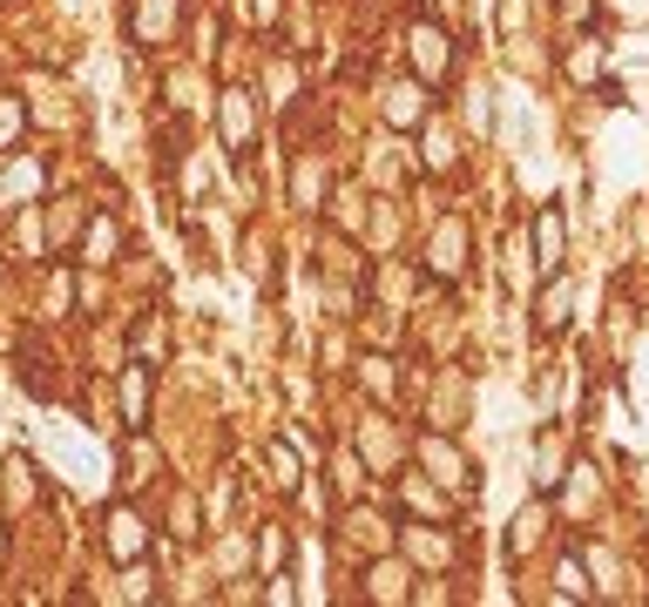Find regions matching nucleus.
I'll return each instance as SVG.
<instances>
[{
    "label": "nucleus",
    "instance_id": "1",
    "mask_svg": "<svg viewBox=\"0 0 649 607\" xmlns=\"http://www.w3.org/2000/svg\"><path fill=\"white\" fill-rule=\"evenodd\" d=\"M413 74L420 81H447V68H453V41H447V28H433V21H413Z\"/></svg>",
    "mask_w": 649,
    "mask_h": 607
},
{
    "label": "nucleus",
    "instance_id": "2",
    "mask_svg": "<svg viewBox=\"0 0 649 607\" xmlns=\"http://www.w3.org/2000/svg\"><path fill=\"white\" fill-rule=\"evenodd\" d=\"M427 271H433L440 284L467 271V223H460V216H447V223L433 230V243H427Z\"/></svg>",
    "mask_w": 649,
    "mask_h": 607
},
{
    "label": "nucleus",
    "instance_id": "3",
    "mask_svg": "<svg viewBox=\"0 0 649 607\" xmlns=\"http://www.w3.org/2000/svg\"><path fill=\"white\" fill-rule=\"evenodd\" d=\"M102 540H109V560H142V547H149V534H142V513L136 506H109V519H102Z\"/></svg>",
    "mask_w": 649,
    "mask_h": 607
},
{
    "label": "nucleus",
    "instance_id": "4",
    "mask_svg": "<svg viewBox=\"0 0 649 607\" xmlns=\"http://www.w3.org/2000/svg\"><path fill=\"white\" fill-rule=\"evenodd\" d=\"M420 459H427V473H433L440 486H453V493H467V486H473V466L460 459V446H453V439H433V432H427V439H420Z\"/></svg>",
    "mask_w": 649,
    "mask_h": 607
},
{
    "label": "nucleus",
    "instance_id": "5",
    "mask_svg": "<svg viewBox=\"0 0 649 607\" xmlns=\"http://www.w3.org/2000/svg\"><path fill=\"white\" fill-rule=\"evenodd\" d=\"M386 122L392 129H420L427 122V81H399V89H386Z\"/></svg>",
    "mask_w": 649,
    "mask_h": 607
},
{
    "label": "nucleus",
    "instance_id": "6",
    "mask_svg": "<svg viewBox=\"0 0 649 607\" xmlns=\"http://www.w3.org/2000/svg\"><path fill=\"white\" fill-rule=\"evenodd\" d=\"M399 540H406V554H413L420 567H447V560H453V540H447V534H433V527H406Z\"/></svg>",
    "mask_w": 649,
    "mask_h": 607
},
{
    "label": "nucleus",
    "instance_id": "7",
    "mask_svg": "<svg viewBox=\"0 0 649 607\" xmlns=\"http://www.w3.org/2000/svg\"><path fill=\"white\" fill-rule=\"evenodd\" d=\"M535 264H541V277L561 271V216H555V210L535 216Z\"/></svg>",
    "mask_w": 649,
    "mask_h": 607
},
{
    "label": "nucleus",
    "instance_id": "8",
    "mask_svg": "<svg viewBox=\"0 0 649 607\" xmlns=\"http://www.w3.org/2000/svg\"><path fill=\"white\" fill-rule=\"evenodd\" d=\"M535 324H541L548 337H555V331L568 324V277H561V271H548V297H541V311H535Z\"/></svg>",
    "mask_w": 649,
    "mask_h": 607
},
{
    "label": "nucleus",
    "instance_id": "9",
    "mask_svg": "<svg viewBox=\"0 0 649 607\" xmlns=\"http://www.w3.org/2000/svg\"><path fill=\"white\" fill-rule=\"evenodd\" d=\"M541 534H548V506H521V513H515V534H508V554L521 560Z\"/></svg>",
    "mask_w": 649,
    "mask_h": 607
},
{
    "label": "nucleus",
    "instance_id": "10",
    "mask_svg": "<svg viewBox=\"0 0 649 607\" xmlns=\"http://www.w3.org/2000/svg\"><path fill=\"white\" fill-rule=\"evenodd\" d=\"M170 21H177L170 0H142V14H136V41H142V48H156L162 34H170Z\"/></svg>",
    "mask_w": 649,
    "mask_h": 607
},
{
    "label": "nucleus",
    "instance_id": "11",
    "mask_svg": "<svg viewBox=\"0 0 649 607\" xmlns=\"http://www.w3.org/2000/svg\"><path fill=\"white\" fill-rule=\"evenodd\" d=\"M122 412H129V432H142V425H149V378H142V372H129V378H122Z\"/></svg>",
    "mask_w": 649,
    "mask_h": 607
},
{
    "label": "nucleus",
    "instance_id": "12",
    "mask_svg": "<svg viewBox=\"0 0 649 607\" xmlns=\"http://www.w3.org/2000/svg\"><path fill=\"white\" fill-rule=\"evenodd\" d=\"M264 466H271V479H278V493H298V459H291V446H284V439H271V453H264Z\"/></svg>",
    "mask_w": 649,
    "mask_h": 607
},
{
    "label": "nucleus",
    "instance_id": "13",
    "mask_svg": "<svg viewBox=\"0 0 649 607\" xmlns=\"http://www.w3.org/2000/svg\"><path fill=\"white\" fill-rule=\"evenodd\" d=\"M291 196H298V203H304V210H311V203H318V196H324V169H318V162H311V155H304V162H298V176H291Z\"/></svg>",
    "mask_w": 649,
    "mask_h": 607
},
{
    "label": "nucleus",
    "instance_id": "14",
    "mask_svg": "<svg viewBox=\"0 0 649 607\" xmlns=\"http://www.w3.org/2000/svg\"><path fill=\"white\" fill-rule=\"evenodd\" d=\"M406 506H413V513H433V519H447V493H440V486H427V479H406Z\"/></svg>",
    "mask_w": 649,
    "mask_h": 607
},
{
    "label": "nucleus",
    "instance_id": "15",
    "mask_svg": "<svg viewBox=\"0 0 649 607\" xmlns=\"http://www.w3.org/2000/svg\"><path fill=\"white\" fill-rule=\"evenodd\" d=\"M21 135H28V109L14 95H0V149H14Z\"/></svg>",
    "mask_w": 649,
    "mask_h": 607
},
{
    "label": "nucleus",
    "instance_id": "16",
    "mask_svg": "<svg viewBox=\"0 0 649 607\" xmlns=\"http://www.w3.org/2000/svg\"><path fill=\"white\" fill-rule=\"evenodd\" d=\"M223 129H230V142H237V149L251 142V102H243V95H223Z\"/></svg>",
    "mask_w": 649,
    "mask_h": 607
},
{
    "label": "nucleus",
    "instance_id": "17",
    "mask_svg": "<svg viewBox=\"0 0 649 607\" xmlns=\"http://www.w3.org/2000/svg\"><path fill=\"white\" fill-rule=\"evenodd\" d=\"M568 74H576V81H596V74H602V41H582L576 54H568Z\"/></svg>",
    "mask_w": 649,
    "mask_h": 607
},
{
    "label": "nucleus",
    "instance_id": "18",
    "mask_svg": "<svg viewBox=\"0 0 649 607\" xmlns=\"http://www.w3.org/2000/svg\"><path fill=\"white\" fill-rule=\"evenodd\" d=\"M346 527H352V534H359V540H379V547H386V540H392V527H386V519H379V513H366V506H359V513H352V519H346Z\"/></svg>",
    "mask_w": 649,
    "mask_h": 607
},
{
    "label": "nucleus",
    "instance_id": "19",
    "mask_svg": "<svg viewBox=\"0 0 649 607\" xmlns=\"http://www.w3.org/2000/svg\"><path fill=\"white\" fill-rule=\"evenodd\" d=\"M116 243H122V236H116V223H96V230H89V264H109Z\"/></svg>",
    "mask_w": 649,
    "mask_h": 607
},
{
    "label": "nucleus",
    "instance_id": "20",
    "mask_svg": "<svg viewBox=\"0 0 649 607\" xmlns=\"http://www.w3.org/2000/svg\"><path fill=\"white\" fill-rule=\"evenodd\" d=\"M366 580H372V594H386V600H399V594H406V587H399V580H406V567H392V560H386V567H372Z\"/></svg>",
    "mask_w": 649,
    "mask_h": 607
},
{
    "label": "nucleus",
    "instance_id": "21",
    "mask_svg": "<svg viewBox=\"0 0 649 607\" xmlns=\"http://www.w3.org/2000/svg\"><path fill=\"white\" fill-rule=\"evenodd\" d=\"M258 554H264V567H284V560H291V540H284L278 527H264V540H258Z\"/></svg>",
    "mask_w": 649,
    "mask_h": 607
},
{
    "label": "nucleus",
    "instance_id": "22",
    "mask_svg": "<svg viewBox=\"0 0 649 607\" xmlns=\"http://www.w3.org/2000/svg\"><path fill=\"white\" fill-rule=\"evenodd\" d=\"M555 580H561V594H568V600H589V580H582V567H576V560H561V574H555Z\"/></svg>",
    "mask_w": 649,
    "mask_h": 607
},
{
    "label": "nucleus",
    "instance_id": "23",
    "mask_svg": "<svg viewBox=\"0 0 649 607\" xmlns=\"http://www.w3.org/2000/svg\"><path fill=\"white\" fill-rule=\"evenodd\" d=\"M359 378H366L372 392H392V365H386V358H366V372H359Z\"/></svg>",
    "mask_w": 649,
    "mask_h": 607
},
{
    "label": "nucleus",
    "instance_id": "24",
    "mask_svg": "<svg viewBox=\"0 0 649 607\" xmlns=\"http://www.w3.org/2000/svg\"><path fill=\"white\" fill-rule=\"evenodd\" d=\"M177 540H197V506H190V499L177 506Z\"/></svg>",
    "mask_w": 649,
    "mask_h": 607
},
{
    "label": "nucleus",
    "instance_id": "25",
    "mask_svg": "<svg viewBox=\"0 0 649 607\" xmlns=\"http://www.w3.org/2000/svg\"><path fill=\"white\" fill-rule=\"evenodd\" d=\"M561 14H576V21H582V14H589V0H561Z\"/></svg>",
    "mask_w": 649,
    "mask_h": 607
},
{
    "label": "nucleus",
    "instance_id": "26",
    "mask_svg": "<svg viewBox=\"0 0 649 607\" xmlns=\"http://www.w3.org/2000/svg\"><path fill=\"white\" fill-rule=\"evenodd\" d=\"M0 554H8V534H0Z\"/></svg>",
    "mask_w": 649,
    "mask_h": 607
}]
</instances>
